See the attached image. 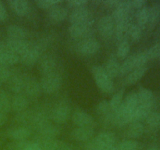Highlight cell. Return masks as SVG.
<instances>
[{"label": "cell", "mask_w": 160, "mask_h": 150, "mask_svg": "<svg viewBox=\"0 0 160 150\" xmlns=\"http://www.w3.org/2000/svg\"><path fill=\"white\" fill-rule=\"evenodd\" d=\"M94 79L98 88L106 93H111L114 90V84L112 78L108 76L102 66L95 65L92 68Z\"/></svg>", "instance_id": "obj_1"}, {"label": "cell", "mask_w": 160, "mask_h": 150, "mask_svg": "<svg viewBox=\"0 0 160 150\" xmlns=\"http://www.w3.org/2000/svg\"><path fill=\"white\" fill-rule=\"evenodd\" d=\"M117 138L114 133L103 131L98 134L88 145V149L101 150L107 147L116 145Z\"/></svg>", "instance_id": "obj_2"}, {"label": "cell", "mask_w": 160, "mask_h": 150, "mask_svg": "<svg viewBox=\"0 0 160 150\" xmlns=\"http://www.w3.org/2000/svg\"><path fill=\"white\" fill-rule=\"evenodd\" d=\"M46 43L44 42H39L35 44H31L30 48L25 52L20 55V61L25 66H33L37 62L42 54V49H44Z\"/></svg>", "instance_id": "obj_3"}, {"label": "cell", "mask_w": 160, "mask_h": 150, "mask_svg": "<svg viewBox=\"0 0 160 150\" xmlns=\"http://www.w3.org/2000/svg\"><path fill=\"white\" fill-rule=\"evenodd\" d=\"M62 84V78L56 71L42 75L40 81L41 88L45 93L52 94L59 90Z\"/></svg>", "instance_id": "obj_4"}, {"label": "cell", "mask_w": 160, "mask_h": 150, "mask_svg": "<svg viewBox=\"0 0 160 150\" xmlns=\"http://www.w3.org/2000/svg\"><path fill=\"white\" fill-rule=\"evenodd\" d=\"M24 84H23V91L25 95L30 98H37L40 95L42 88L40 82L37 81L34 77L31 75H23Z\"/></svg>", "instance_id": "obj_5"}, {"label": "cell", "mask_w": 160, "mask_h": 150, "mask_svg": "<svg viewBox=\"0 0 160 150\" xmlns=\"http://www.w3.org/2000/svg\"><path fill=\"white\" fill-rule=\"evenodd\" d=\"M72 118H73V123L81 128H93V127L95 125V119L92 117V116L81 109H75Z\"/></svg>", "instance_id": "obj_6"}, {"label": "cell", "mask_w": 160, "mask_h": 150, "mask_svg": "<svg viewBox=\"0 0 160 150\" xmlns=\"http://www.w3.org/2000/svg\"><path fill=\"white\" fill-rule=\"evenodd\" d=\"M70 115V107L67 103L60 102L52 111V118L56 123L62 124L67 121Z\"/></svg>", "instance_id": "obj_7"}, {"label": "cell", "mask_w": 160, "mask_h": 150, "mask_svg": "<svg viewBox=\"0 0 160 150\" xmlns=\"http://www.w3.org/2000/svg\"><path fill=\"white\" fill-rule=\"evenodd\" d=\"M132 113L133 111L129 110L128 108L124 106L122 103L115 111L112 116V122L116 125L123 126L127 123H131L132 121Z\"/></svg>", "instance_id": "obj_8"}, {"label": "cell", "mask_w": 160, "mask_h": 150, "mask_svg": "<svg viewBox=\"0 0 160 150\" xmlns=\"http://www.w3.org/2000/svg\"><path fill=\"white\" fill-rule=\"evenodd\" d=\"M100 34L105 38H109L115 31V21L112 16L106 15L99 20L98 25Z\"/></svg>", "instance_id": "obj_9"}, {"label": "cell", "mask_w": 160, "mask_h": 150, "mask_svg": "<svg viewBox=\"0 0 160 150\" xmlns=\"http://www.w3.org/2000/svg\"><path fill=\"white\" fill-rule=\"evenodd\" d=\"M100 48V43L94 38H87L79 43L78 50L84 56H90L96 53Z\"/></svg>", "instance_id": "obj_10"}, {"label": "cell", "mask_w": 160, "mask_h": 150, "mask_svg": "<svg viewBox=\"0 0 160 150\" xmlns=\"http://www.w3.org/2000/svg\"><path fill=\"white\" fill-rule=\"evenodd\" d=\"M8 49L12 51L17 55H22L31 46V43L26 39H12L8 38L6 43Z\"/></svg>", "instance_id": "obj_11"}, {"label": "cell", "mask_w": 160, "mask_h": 150, "mask_svg": "<svg viewBox=\"0 0 160 150\" xmlns=\"http://www.w3.org/2000/svg\"><path fill=\"white\" fill-rule=\"evenodd\" d=\"M131 2L130 1H120V4L116 7L115 10L113 11L112 17L113 18L114 21H120V20H128L129 17V12L131 10Z\"/></svg>", "instance_id": "obj_12"}, {"label": "cell", "mask_w": 160, "mask_h": 150, "mask_svg": "<svg viewBox=\"0 0 160 150\" xmlns=\"http://www.w3.org/2000/svg\"><path fill=\"white\" fill-rule=\"evenodd\" d=\"M90 32V23L89 22L81 23L71 24L69 28V33L73 38L79 39L84 38Z\"/></svg>", "instance_id": "obj_13"}, {"label": "cell", "mask_w": 160, "mask_h": 150, "mask_svg": "<svg viewBox=\"0 0 160 150\" xmlns=\"http://www.w3.org/2000/svg\"><path fill=\"white\" fill-rule=\"evenodd\" d=\"M56 61L54 57L49 55L43 56L39 62V70L42 75L48 74L56 71Z\"/></svg>", "instance_id": "obj_14"}, {"label": "cell", "mask_w": 160, "mask_h": 150, "mask_svg": "<svg viewBox=\"0 0 160 150\" xmlns=\"http://www.w3.org/2000/svg\"><path fill=\"white\" fill-rule=\"evenodd\" d=\"M90 17V12L86 7L76 8L70 15V21L74 23H87Z\"/></svg>", "instance_id": "obj_15"}, {"label": "cell", "mask_w": 160, "mask_h": 150, "mask_svg": "<svg viewBox=\"0 0 160 150\" xmlns=\"http://www.w3.org/2000/svg\"><path fill=\"white\" fill-rule=\"evenodd\" d=\"M153 103H148V104H139L138 107L133 111L132 113V121L138 122L139 120L146 119L147 117L152 112Z\"/></svg>", "instance_id": "obj_16"}, {"label": "cell", "mask_w": 160, "mask_h": 150, "mask_svg": "<svg viewBox=\"0 0 160 150\" xmlns=\"http://www.w3.org/2000/svg\"><path fill=\"white\" fill-rule=\"evenodd\" d=\"M94 134V129L92 128H78L71 131L72 138L78 142H85L89 140Z\"/></svg>", "instance_id": "obj_17"}, {"label": "cell", "mask_w": 160, "mask_h": 150, "mask_svg": "<svg viewBox=\"0 0 160 150\" xmlns=\"http://www.w3.org/2000/svg\"><path fill=\"white\" fill-rule=\"evenodd\" d=\"M29 102L26 95L23 94H16L11 99V109L17 112L26 110Z\"/></svg>", "instance_id": "obj_18"}, {"label": "cell", "mask_w": 160, "mask_h": 150, "mask_svg": "<svg viewBox=\"0 0 160 150\" xmlns=\"http://www.w3.org/2000/svg\"><path fill=\"white\" fill-rule=\"evenodd\" d=\"M31 134V130L26 127H16L7 131V135L16 141H24Z\"/></svg>", "instance_id": "obj_19"}, {"label": "cell", "mask_w": 160, "mask_h": 150, "mask_svg": "<svg viewBox=\"0 0 160 150\" xmlns=\"http://www.w3.org/2000/svg\"><path fill=\"white\" fill-rule=\"evenodd\" d=\"M19 56L16 53L12 52L6 47L3 49L0 54V65L2 66H12L17 63L19 61Z\"/></svg>", "instance_id": "obj_20"}, {"label": "cell", "mask_w": 160, "mask_h": 150, "mask_svg": "<svg viewBox=\"0 0 160 150\" xmlns=\"http://www.w3.org/2000/svg\"><path fill=\"white\" fill-rule=\"evenodd\" d=\"M16 14L23 17L29 11V3L26 0H11L8 2Z\"/></svg>", "instance_id": "obj_21"}, {"label": "cell", "mask_w": 160, "mask_h": 150, "mask_svg": "<svg viewBox=\"0 0 160 150\" xmlns=\"http://www.w3.org/2000/svg\"><path fill=\"white\" fill-rule=\"evenodd\" d=\"M23 84H24L23 75L14 74L13 76H11L9 79V89L16 94H20L23 92Z\"/></svg>", "instance_id": "obj_22"}, {"label": "cell", "mask_w": 160, "mask_h": 150, "mask_svg": "<svg viewBox=\"0 0 160 150\" xmlns=\"http://www.w3.org/2000/svg\"><path fill=\"white\" fill-rule=\"evenodd\" d=\"M38 131L44 138H55L60 133V129L49 122L41 127Z\"/></svg>", "instance_id": "obj_23"}, {"label": "cell", "mask_w": 160, "mask_h": 150, "mask_svg": "<svg viewBox=\"0 0 160 150\" xmlns=\"http://www.w3.org/2000/svg\"><path fill=\"white\" fill-rule=\"evenodd\" d=\"M9 38L25 39L28 36V31L19 25H9L6 29Z\"/></svg>", "instance_id": "obj_24"}, {"label": "cell", "mask_w": 160, "mask_h": 150, "mask_svg": "<svg viewBox=\"0 0 160 150\" xmlns=\"http://www.w3.org/2000/svg\"><path fill=\"white\" fill-rule=\"evenodd\" d=\"M120 65L115 57H110L106 62L104 70L109 78H116L120 73Z\"/></svg>", "instance_id": "obj_25"}, {"label": "cell", "mask_w": 160, "mask_h": 150, "mask_svg": "<svg viewBox=\"0 0 160 150\" xmlns=\"http://www.w3.org/2000/svg\"><path fill=\"white\" fill-rule=\"evenodd\" d=\"M67 10L64 7L61 6H54L50 9L48 12V17L50 20L54 22H61L67 18Z\"/></svg>", "instance_id": "obj_26"}, {"label": "cell", "mask_w": 160, "mask_h": 150, "mask_svg": "<svg viewBox=\"0 0 160 150\" xmlns=\"http://www.w3.org/2000/svg\"><path fill=\"white\" fill-rule=\"evenodd\" d=\"M146 70L147 67L145 66L133 70L131 73H128V77L126 78V83L128 84H135L136 82H138L145 75Z\"/></svg>", "instance_id": "obj_27"}, {"label": "cell", "mask_w": 160, "mask_h": 150, "mask_svg": "<svg viewBox=\"0 0 160 150\" xmlns=\"http://www.w3.org/2000/svg\"><path fill=\"white\" fill-rule=\"evenodd\" d=\"M139 99V104H148L153 103L154 102V95L152 91L145 88H141L138 92H137Z\"/></svg>", "instance_id": "obj_28"}, {"label": "cell", "mask_w": 160, "mask_h": 150, "mask_svg": "<svg viewBox=\"0 0 160 150\" xmlns=\"http://www.w3.org/2000/svg\"><path fill=\"white\" fill-rule=\"evenodd\" d=\"M130 24L128 20H120V21L115 22V31L117 37L119 40H123V38L128 34V28Z\"/></svg>", "instance_id": "obj_29"}, {"label": "cell", "mask_w": 160, "mask_h": 150, "mask_svg": "<svg viewBox=\"0 0 160 150\" xmlns=\"http://www.w3.org/2000/svg\"><path fill=\"white\" fill-rule=\"evenodd\" d=\"M144 126L139 122H133L127 130V135L130 138H138L144 133Z\"/></svg>", "instance_id": "obj_30"}, {"label": "cell", "mask_w": 160, "mask_h": 150, "mask_svg": "<svg viewBox=\"0 0 160 150\" xmlns=\"http://www.w3.org/2000/svg\"><path fill=\"white\" fill-rule=\"evenodd\" d=\"M123 104L129 110L134 111L139 105V99L137 92H130L127 95L126 98H125V100L123 102Z\"/></svg>", "instance_id": "obj_31"}, {"label": "cell", "mask_w": 160, "mask_h": 150, "mask_svg": "<svg viewBox=\"0 0 160 150\" xmlns=\"http://www.w3.org/2000/svg\"><path fill=\"white\" fill-rule=\"evenodd\" d=\"M11 109V98L5 91H0V112L6 113Z\"/></svg>", "instance_id": "obj_32"}, {"label": "cell", "mask_w": 160, "mask_h": 150, "mask_svg": "<svg viewBox=\"0 0 160 150\" xmlns=\"http://www.w3.org/2000/svg\"><path fill=\"white\" fill-rule=\"evenodd\" d=\"M160 17V4L156 2L154 3L149 8V17H148V22L150 26H154L156 24L159 20Z\"/></svg>", "instance_id": "obj_33"}, {"label": "cell", "mask_w": 160, "mask_h": 150, "mask_svg": "<svg viewBox=\"0 0 160 150\" xmlns=\"http://www.w3.org/2000/svg\"><path fill=\"white\" fill-rule=\"evenodd\" d=\"M148 17H149V8L148 6H144L138 10L137 13L138 25L141 28H144L148 22Z\"/></svg>", "instance_id": "obj_34"}, {"label": "cell", "mask_w": 160, "mask_h": 150, "mask_svg": "<svg viewBox=\"0 0 160 150\" xmlns=\"http://www.w3.org/2000/svg\"><path fill=\"white\" fill-rule=\"evenodd\" d=\"M134 69H136L135 62H134V55H132V56H129L128 59H125L124 62L120 65V73H121V74L129 73Z\"/></svg>", "instance_id": "obj_35"}, {"label": "cell", "mask_w": 160, "mask_h": 150, "mask_svg": "<svg viewBox=\"0 0 160 150\" xmlns=\"http://www.w3.org/2000/svg\"><path fill=\"white\" fill-rule=\"evenodd\" d=\"M123 93H124V91L120 90L119 92H117V93L114 94V95H112L110 101L109 102L111 110L115 111L116 109L122 104V100H123Z\"/></svg>", "instance_id": "obj_36"}, {"label": "cell", "mask_w": 160, "mask_h": 150, "mask_svg": "<svg viewBox=\"0 0 160 150\" xmlns=\"http://www.w3.org/2000/svg\"><path fill=\"white\" fill-rule=\"evenodd\" d=\"M147 123L152 129H156L160 126V112H151L146 118Z\"/></svg>", "instance_id": "obj_37"}, {"label": "cell", "mask_w": 160, "mask_h": 150, "mask_svg": "<svg viewBox=\"0 0 160 150\" xmlns=\"http://www.w3.org/2000/svg\"><path fill=\"white\" fill-rule=\"evenodd\" d=\"M139 143L134 140H125L117 146L118 150H138Z\"/></svg>", "instance_id": "obj_38"}, {"label": "cell", "mask_w": 160, "mask_h": 150, "mask_svg": "<svg viewBox=\"0 0 160 150\" xmlns=\"http://www.w3.org/2000/svg\"><path fill=\"white\" fill-rule=\"evenodd\" d=\"M134 62H135L136 68L145 67L146 62L149 60L146 51L142 52H138L137 53V54H134Z\"/></svg>", "instance_id": "obj_39"}, {"label": "cell", "mask_w": 160, "mask_h": 150, "mask_svg": "<svg viewBox=\"0 0 160 150\" xmlns=\"http://www.w3.org/2000/svg\"><path fill=\"white\" fill-rule=\"evenodd\" d=\"M132 41H138L142 36V28L138 24H130L128 34Z\"/></svg>", "instance_id": "obj_40"}, {"label": "cell", "mask_w": 160, "mask_h": 150, "mask_svg": "<svg viewBox=\"0 0 160 150\" xmlns=\"http://www.w3.org/2000/svg\"><path fill=\"white\" fill-rule=\"evenodd\" d=\"M95 110H96L97 113H98L99 115H107L109 111L111 110L109 101L102 100V101L99 102L95 107Z\"/></svg>", "instance_id": "obj_41"}, {"label": "cell", "mask_w": 160, "mask_h": 150, "mask_svg": "<svg viewBox=\"0 0 160 150\" xmlns=\"http://www.w3.org/2000/svg\"><path fill=\"white\" fill-rule=\"evenodd\" d=\"M130 48H131V46H130L129 42L126 40L122 41L117 48V55L120 57H125L129 53Z\"/></svg>", "instance_id": "obj_42"}, {"label": "cell", "mask_w": 160, "mask_h": 150, "mask_svg": "<svg viewBox=\"0 0 160 150\" xmlns=\"http://www.w3.org/2000/svg\"><path fill=\"white\" fill-rule=\"evenodd\" d=\"M60 2L61 1L59 0H38L35 2L38 6L42 9H49V8L52 9Z\"/></svg>", "instance_id": "obj_43"}, {"label": "cell", "mask_w": 160, "mask_h": 150, "mask_svg": "<svg viewBox=\"0 0 160 150\" xmlns=\"http://www.w3.org/2000/svg\"><path fill=\"white\" fill-rule=\"evenodd\" d=\"M17 120L20 123H28V122H30L32 120V117L33 115L31 112L29 111H22V112H17Z\"/></svg>", "instance_id": "obj_44"}, {"label": "cell", "mask_w": 160, "mask_h": 150, "mask_svg": "<svg viewBox=\"0 0 160 150\" xmlns=\"http://www.w3.org/2000/svg\"><path fill=\"white\" fill-rule=\"evenodd\" d=\"M148 59H155L157 58H160V43H157L152 45L148 50H147Z\"/></svg>", "instance_id": "obj_45"}, {"label": "cell", "mask_w": 160, "mask_h": 150, "mask_svg": "<svg viewBox=\"0 0 160 150\" xmlns=\"http://www.w3.org/2000/svg\"><path fill=\"white\" fill-rule=\"evenodd\" d=\"M10 77V70L6 66L0 65V82H5V81H9Z\"/></svg>", "instance_id": "obj_46"}, {"label": "cell", "mask_w": 160, "mask_h": 150, "mask_svg": "<svg viewBox=\"0 0 160 150\" xmlns=\"http://www.w3.org/2000/svg\"><path fill=\"white\" fill-rule=\"evenodd\" d=\"M87 3V0H70L68 2V4L70 5V6L76 8L84 7V5H86Z\"/></svg>", "instance_id": "obj_47"}, {"label": "cell", "mask_w": 160, "mask_h": 150, "mask_svg": "<svg viewBox=\"0 0 160 150\" xmlns=\"http://www.w3.org/2000/svg\"><path fill=\"white\" fill-rule=\"evenodd\" d=\"M131 2V7L134 8V9H142V7H144L146 3V1L145 0H133V1H130Z\"/></svg>", "instance_id": "obj_48"}, {"label": "cell", "mask_w": 160, "mask_h": 150, "mask_svg": "<svg viewBox=\"0 0 160 150\" xmlns=\"http://www.w3.org/2000/svg\"><path fill=\"white\" fill-rule=\"evenodd\" d=\"M24 150H42V148L38 142H28V145L25 147Z\"/></svg>", "instance_id": "obj_49"}, {"label": "cell", "mask_w": 160, "mask_h": 150, "mask_svg": "<svg viewBox=\"0 0 160 150\" xmlns=\"http://www.w3.org/2000/svg\"><path fill=\"white\" fill-rule=\"evenodd\" d=\"M7 17V12L3 3L0 1V20H5Z\"/></svg>", "instance_id": "obj_50"}, {"label": "cell", "mask_w": 160, "mask_h": 150, "mask_svg": "<svg viewBox=\"0 0 160 150\" xmlns=\"http://www.w3.org/2000/svg\"><path fill=\"white\" fill-rule=\"evenodd\" d=\"M120 0H107V1H104L103 3L106 4V6L109 7H117L119 4H120Z\"/></svg>", "instance_id": "obj_51"}, {"label": "cell", "mask_w": 160, "mask_h": 150, "mask_svg": "<svg viewBox=\"0 0 160 150\" xmlns=\"http://www.w3.org/2000/svg\"><path fill=\"white\" fill-rule=\"evenodd\" d=\"M6 121V113L0 112V127L2 126Z\"/></svg>", "instance_id": "obj_52"}, {"label": "cell", "mask_w": 160, "mask_h": 150, "mask_svg": "<svg viewBox=\"0 0 160 150\" xmlns=\"http://www.w3.org/2000/svg\"><path fill=\"white\" fill-rule=\"evenodd\" d=\"M58 150H73V149H72V148H70V147L69 146L67 143H65V142H62V143L61 144L60 147H59V148Z\"/></svg>", "instance_id": "obj_53"}, {"label": "cell", "mask_w": 160, "mask_h": 150, "mask_svg": "<svg viewBox=\"0 0 160 150\" xmlns=\"http://www.w3.org/2000/svg\"><path fill=\"white\" fill-rule=\"evenodd\" d=\"M101 150H118L117 149V146L116 145H113V146H110V147H107V148H104Z\"/></svg>", "instance_id": "obj_54"}, {"label": "cell", "mask_w": 160, "mask_h": 150, "mask_svg": "<svg viewBox=\"0 0 160 150\" xmlns=\"http://www.w3.org/2000/svg\"><path fill=\"white\" fill-rule=\"evenodd\" d=\"M5 48H6V44L0 43V54H1V52L3 51V49H4Z\"/></svg>", "instance_id": "obj_55"}, {"label": "cell", "mask_w": 160, "mask_h": 150, "mask_svg": "<svg viewBox=\"0 0 160 150\" xmlns=\"http://www.w3.org/2000/svg\"><path fill=\"white\" fill-rule=\"evenodd\" d=\"M150 150H157V149H155V148H152V149H150Z\"/></svg>", "instance_id": "obj_56"}, {"label": "cell", "mask_w": 160, "mask_h": 150, "mask_svg": "<svg viewBox=\"0 0 160 150\" xmlns=\"http://www.w3.org/2000/svg\"><path fill=\"white\" fill-rule=\"evenodd\" d=\"M86 150H92V149H88V148H87V149H86Z\"/></svg>", "instance_id": "obj_57"}]
</instances>
